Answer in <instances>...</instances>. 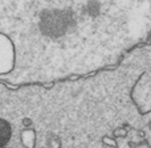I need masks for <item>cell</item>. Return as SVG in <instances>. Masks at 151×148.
Returning <instances> with one entry per match:
<instances>
[{
	"mask_svg": "<svg viewBox=\"0 0 151 148\" xmlns=\"http://www.w3.org/2000/svg\"><path fill=\"white\" fill-rule=\"evenodd\" d=\"M9 135H11V128L5 120L0 119V147L4 146L8 140H9Z\"/></svg>",
	"mask_w": 151,
	"mask_h": 148,
	"instance_id": "cell-1",
	"label": "cell"
},
{
	"mask_svg": "<svg viewBox=\"0 0 151 148\" xmlns=\"http://www.w3.org/2000/svg\"><path fill=\"white\" fill-rule=\"evenodd\" d=\"M102 143L109 147H117V142H115L114 139H110L109 136H105V138L102 139Z\"/></svg>",
	"mask_w": 151,
	"mask_h": 148,
	"instance_id": "cell-2",
	"label": "cell"
},
{
	"mask_svg": "<svg viewBox=\"0 0 151 148\" xmlns=\"http://www.w3.org/2000/svg\"><path fill=\"white\" fill-rule=\"evenodd\" d=\"M150 127H151V123H150Z\"/></svg>",
	"mask_w": 151,
	"mask_h": 148,
	"instance_id": "cell-3",
	"label": "cell"
}]
</instances>
